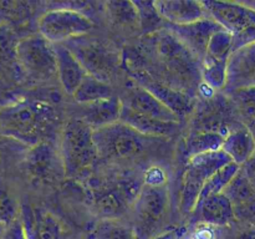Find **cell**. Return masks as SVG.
Returning <instances> with one entry per match:
<instances>
[{
    "mask_svg": "<svg viewBox=\"0 0 255 239\" xmlns=\"http://www.w3.org/2000/svg\"><path fill=\"white\" fill-rule=\"evenodd\" d=\"M142 47L157 69L156 72L159 69L164 79L162 84L183 92L184 89H191L199 82L202 77L199 60L171 31L159 30L147 35Z\"/></svg>",
    "mask_w": 255,
    "mask_h": 239,
    "instance_id": "obj_1",
    "label": "cell"
},
{
    "mask_svg": "<svg viewBox=\"0 0 255 239\" xmlns=\"http://www.w3.org/2000/svg\"><path fill=\"white\" fill-rule=\"evenodd\" d=\"M54 121V111L49 105L39 101L14 102L0 110V127L9 136L31 144L39 143L44 133Z\"/></svg>",
    "mask_w": 255,
    "mask_h": 239,
    "instance_id": "obj_2",
    "label": "cell"
},
{
    "mask_svg": "<svg viewBox=\"0 0 255 239\" xmlns=\"http://www.w3.org/2000/svg\"><path fill=\"white\" fill-rule=\"evenodd\" d=\"M61 158L65 174L72 177L89 168L99 158L94 142V129L81 120H72L64 127L61 136Z\"/></svg>",
    "mask_w": 255,
    "mask_h": 239,
    "instance_id": "obj_3",
    "label": "cell"
},
{
    "mask_svg": "<svg viewBox=\"0 0 255 239\" xmlns=\"http://www.w3.org/2000/svg\"><path fill=\"white\" fill-rule=\"evenodd\" d=\"M209 16L233 36V51L255 42V10L244 2L202 1Z\"/></svg>",
    "mask_w": 255,
    "mask_h": 239,
    "instance_id": "obj_4",
    "label": "cell"
},
{
    "mask_svg": "<svg viewBox=\"0 0 255 239\" xmlns=\"http://www.w3.org/2000/svg\"><path fill=\"white\" fill-rule=\"evenodd\" d=\"M97 156L102 159H127L144 151L146 136L119 121L94 129Z\"/></svg>",
    "mask_w": 255,
    "mask_h": 239,
    "instance_id": "obj_5",
    "label": "cell"
},
{
    "mask_svg": "<svg viewBox=\"0 0 255 239\" xmlns=\"http://www.w3.org/2000/svg\"><path fill=\"white\" fill-rule=\"evenodd\" d=\"M169 194L166 186L141 187L134 201V233L137 239H152L166 217Z\"/></svg>",
    "mask_w": 255,
    "mask_h": 239,
    "instance_id": "obj_6",
    "label": "cell"
},
{
    "mask_svg": "<svg viewBox=\"0 0 255 239\" xmlns=\"http://www.w3.org/2000/svg\"><path fill=\"white\" fill-rule=\"evenodd\" d=\"M40 35L55 44H65L87 34L94 22L86 15L74 9H54L45 12L37 22Z\"/></svg>",
    "mask_w": 255,
    "mask_h": 239,
    "instance_id": "obj_7",
    "label": "cell"
},
{
    "mask_svg": "<svg viewBox=\"0 0 255 239\" xmlns=\"http://www.w3.org/2000/svg\"><path fill=\"white\" fill-rule=\"evenodd\" d=\"M65 46L75 55L87 75L109 84L116 71L117 57L114 51L94 39L82 36L65 42Z\"/></svg>",
    "mask_w": 255,
    "mask_h": 239,
    "instance_id": "obj_8",
    "label": "cell"
},
{
    "mask_svg": "<svg viewBox=\"0 0 255 239\" xmlns=\"http://www.w3.org/2000/svg\"><path fill=\"white\" fill-rule=\"evenodd\" d=\"M16 59L22 69L31 76L50 79L57 75V61L54 45L41 35L29 36L17 41Z\"/></svg>",
    "mask_w": 255,
    "mask_h": 239,
    "instance_id": "obj_9",
    "label": "cell"
},
{
    "mask_svg": "<svg viewBox=\"0 0 255 239\" xmlns=\"http://www.w3.org/2000/svg\"><path fill=\"white\" fill-rule=\"evenodd\" d=\"M26 168L34 179L51 183L65 174L61 154L47 142H39L30 149L26 157Z\"/></svg>",
    "mask_w": 255,
    "mask_h": 239,
    "instance_id": "obj_10",
    "label": "cell"
},
{
    "mask_svg": "<svg viewBox=\"0 0 255 239\" xmlns=\"http://www.w3.org/2000/svg\"><path fill=\"white\" fill-rule=\"evenodd\" d=\"M223 27L212 17L193 22V24L173 26L168 25V30L199 60L203 61L211 37Z\"/></svg>",
    "mask_w": 255,
    "mask_h": 239,
    "instance_id": "obj_11",
    "label": "cell"
},
{
    "mask_svg": "<svg viewBox=\"0 0 255 239\" xmlns=\"http://www.w3.org/2000/svg\"><path fill=\"white\" fill-rule=\"evenodd\" d=\"M244 87H255V42L233 51L227 69L228 94Z\"/></svg>",
    "mask_w": 255,
    "mask_h": 239,
    "instance_id": "obj_12",
    "label": "cell"
},
{
    "mask_svg": "<svg viewBox=\"0 0 255 239\" xmlns=\"http://www.w3.org/2000/svg\"><path fill=\"white\" fill-rule=\"evenodd\" d=\"M157 11L164 21L173 26L193 24L209 16L202 1L193 0H158L154 1Z\"/></svg>",
    "mask_w": 255,
    "mask_h": 239,
    "instance_id": "obj_13",
    "label": "cell"
},
{
    "mask_svg": "<svg viewBox=\"0 0 255 239\" xmlns=\"http://www.w3.org/2000/svg\"><path fill=\"white\" fill-rule=\"evenodd\" d=\"M139 189L129 183H122L117 187L102 189L96 193L94 199V207L96 213L104 219H117L126 212L129 198L136 201Z\"/></svg>",
    "mask_w": 255,
    "mask_h": 239,
    "instance_id": "obj_14",
    "label": "cell"
},
{
    "mask_svg": "<svg viewBox=\"0 0 255 239\" xmlns=\"http://www.w3.org/2000/svg\"><path fill=\"white\" fill-rule=\"evenodd\" d=\"M134 79H136L138 86L143 87L147 91L151 92L154 97H157L159 101L163 102L167 107H169L179 119L183 117L187 112L191 111V97L186 92L172 89V87L162 84L161 81L152 77L147 72L141 71V70L134 74Z\"/></svg>",
    "mask_w": 255,
    "mask_h": 239,
    "instance_id": "obj_15",
    "label": "cell"
},
{
    "mask_svg": "<svg viewBox=\"0 0 255 239\" xmlns=\"http://www.w3.org/2000/svg\"><path fill=\"white\" fill-rule=\"evenodd\" d=\"M21 221L29 239H62L59 219L46 209L24 207Z\"/></svg>",
    "mask_w": 255,
    "mask_h": 239,
    "instance_id": "obj_16",
    "label": "cell"
},
{
    "mask_svg": "<svg viewBox=\"0 0 255 239\" xmlns=\"http://www.w3.org/2000/svg\"><path fill=\"white\" fill-rule=\"evenodd\" d=\"M124 106L129 107L138 114L146 115V116L159 120V121L177 122V123L179 121V117L169 107H167L151 92L138 85L128 92L126 104H124Z\"/></svg>",
    "mask_w": 255,
    "mask_h": 239,
    "instance_id": "obj_17",
    "label": "cell"
},
{
    "mask_svg": "<svg viewBox=\"0 0 255 239\" xmlns=\"http://www.w3.org/2000/svg\"><path fill=\"white\" fill-rule=\"evenodd\" d=\"M54 50L57 61V79L64 91L72 96L87 74L79 60L64 44H55Z\"/></svg>",
    "mask_w": 255,
    "mask_h": 239,
    "instance_id": "obj_18",
    "label": "cell"
},
{
    "mask_svg": "<svg viewBox=\"0 0 255 239\" xmlns=\"http://www.w3.org/2000/svg\"><path fill=\"white\" fill-rule=\"evenodd\" d=\"M122 107L124 104L117 96L82 105L81 116L79 120L89 124L92 129L101 128L120 121Z\"/></svg>",
    "mask_w": 255,
    "mask_h": 239,
    "instance_id": "obj_19",
    "label": "cell"
},
{
    "mask_svg": "<svg viewBox=\"0 0 255 239\" xmlns=\"http://www.w3.org/2000/svg\"><path fill=\"white\" fill-rule=\"evenodd\" d=\"M120 121L146 137L171 136L178 129L177 122L159 121V120L152 119L146 115L138 114L127 106L122 107Z\"/></svg>",
    "mask_w": 255,
    "mask_h": 239,
    "instance_id": "obj_20",
    "label": "cell"
},
{
    "mask_svg": "<svg viewBox=\"0 0 255 239\" xmlns=\"http://www.w3.org/2000/svg\"><path fill=\"white\" fill-rule=\"evenodd\" d=\"M196 209H198L201 218L208 224L229 227L237 222L233 206L224 193L213 194L202 199Z\"/></svg>",
    "mask_w": 255,
    "mask_h": 239,
    "instance_id": "obj_21",
    "label": "cell"
},
{
    "mask_svg": "<svg viewBox=\"0 0 255 239\" xmlns=\"http://www.w3.org/2000/svg\"><path fill=\"white\" fill-rule=\"evenodd\" d=\"M231 162L233 161L223 149L196 154V156L189 158L188 166H187L184 174L206 184L209 177L213 176L218 169H221L222 167L231 163Z\"/></svg>",
    "mask_w": 255,
    "mask_h": 239,
    "instance_id": "obj_22",
    "label": "cell"
},
{
    "mask_svg": "<svg viewBox=\"0 0 255 239\" xmlns=\"http://www.w3.org/2000/svg\"><path fill=\"white\" fill-rule=\"evenodd\" d=\"M222 149L242 167L254 154L255 137L248 127H241L226 136Z\"/></svg>",
    "mask_w": 255,
    "mask_h": 239,
    "instance_id": "obj_23",
    "label": "cell"
},
{
    "mask_svg": "<svg viewBox=\"0 0 255 239\" xmlns=\"http://www.w3.org/2000/svg\"><path fill=\"white\" fill-rule=\"evenodd\" d=\"M115 96L114 90L107 82L100 81L96 77L86 75L82 80L81 85L77 87L72 97L75 101L81 105L92 104V102L100 101V100H106Z\"/></svg>",
    "mask_w": 255,
    "mask_h": 239,
    "instance_id": "obj_24",
    "label": "cell"
},
{
    "mask_svg": "<svg viewBox=\"0 0 255 239\" xmlns=\"http://www.w3.org/2000/svg\"><path fill=\"white\" fill-rule=\"evenodd\" d=\"M232 54H233V36L226 29H221L211 37L202 64L204 62L228 64Z\"/></svg>",
    "mask_w": 255,
    "mask_h": 239,
    "instance_id": "obj_25",
    "label": "cell"
},
{
    "mask_svg": "<svg viewBox=\"0 0 255 239\" xmlns=\"http://www.w3.org/2000/svg\"><path fill=\"white\" fill-rule=\"evenodd\" d=\"M110 17L116 25L122 27H141L139 14L134 1H109L107 2Z\"/></svg>",
    "mask_w": 255,
    "mask_h": 239,
    "instance_id": "obj_26",
    "label": "cell"
},
{
    "mask_svg": "<svg viewBox=\"0 0 255 239\" xmlns=\"http://www.w3.org/2000/svg\"><path fill=\"white\" fill-rule=\"evenodd\" d=\"M223 193L228 197L233 207L241 206V204L255 198L254 187L252 186L251 181L246 176L242 167L238 173L236 174V177L232 179L231 183L228 184V187L224 189Z\"/></svg>",
    "mask_w": 255,
    "mask_h": 239,
    "instance_id": "obj_27",
    "label": "cell"
},
{
    "mask_svg": "<svg viewBox=\"0 0 255 239\" xmlns=\"http://www.w3.org/2000/svg\"><path fill=\"white\" fill-rule=\"evenodd\" d=\"M239 169H241V166L234 163V162H231V163L226 164V166L222 167L221 169H218L213 176L209 177L208 181L204 184L199 202H201L202 199L207 198V197L213 196V194L223 193L224 189L228 187V184L231 183L232 179L236 177V174L238 173Z\"/></svg>",
    "mask_w": 255,
    "mask_h": 239,
    "instance_id": "obj_28",
    "label": "cell"
},
{
    "mask_svg": "<svg viewBox=\"0 0 255 239\" xmlns=\"http://www.w3.org/2000/svg\"><path fill=\"white\" fill-rule=\"evenodd\" d=\"M95 239H137L133 228L117 219H102L90 232Z\"/></svg>",
    "mask_w": 255,
    "mask_h": 239,
    "instance_id": "obj_29",
    "label": "cell"
},
{
    "mask_svg": "<svg viewBox=\"0 0 255 239\" xmlns=\"http://www.w3.org/2000/svg\"><path fill=\"white\" fill-rule=\"evenodd\" d=\"M224 138L226 137L214 131L201 132V133L194 134L188 142L189 158L196 154L221 151L224 143Z\"/></svg>",
    "mask_w": 255,
    "mask_h": 239,
    "instance_id": "obj_30",
    "label": "cell"
},
{
    "mask_svg": "<svg viewBox=\"0 0 255 239\" xmlns=\"http://www.w3.org/2000/svg\"><path fill=\"white\" fill-rule=\"evenodd\" d=\"M139 14V25L144 34L149 35L162 30L164 20L157 11L154 1H134Z\"/></svg>",
    "mask_w": 255,
    "mask_h": 239,
    "instance_id": "obj_31",
    "label": "cell"
},
{
    "mask_svg": "<svg viewBox=\"0 0 255 239\" xmlns=\"http://www.w3.org/2000/svg\"><path fill=\"white\" fill-rule=\"evenodd\" d=\"M31 14V4L26 1H0V20L10 24H21Z\"/></svg>",
    "mask_w": 255,
    "mask_h": 239,
    "instance_id": "obj_32",
    "label": "cell"
},
{
    "mask_svg": "<svg viewBox=\"0 0 255 239\" xmlns=\"http://www.w3.org/2000/svg\"><path fill=\"white\" fill-rule=\"evenodd\" d=\"M237 104L239 112L248 124L255 120V87L238 89L229 94Z\"/></svg>",
    "mask_w": 255,
    "mask_h": 239,
    "instance_id": "obj_33",
    "label": "cell"
},
{
    "mask_svg": "<svg viewBox=\"0 0 255 239\" xmlns=\"http://www.w3.org/2000/svg\"><path fill=\"white\" fill-rule=\"evenodd\" d=\"M227 69L228 64L204 62L202 64V79L212 89H223L227 85Z\"/></svg>",
    "mask_w": 255,
    "mask_h": 239,
    "instance_id": "obj_34",
    "label": "cell"
},
{
    "mask_svg": "<svg viewBox=\"0 0 255 239\" xmlns=\"http://www.w3.org/2000/svg\"><path fill=\"white\" fill-rule=\"evenodd\" d=\"M19 218V208L14 197L0 187V223L7 227Z\"/></svg>",
    "mask_w": 255,
    "mask_h": 239,
    "instance_id": "obj_35",
    "label": "cell"
},
{
    "mask_svg": "<svg viewBox=\"0 0 255 239\" xmlns=\"http://www.w3.org/2000/svg\"><path fill=\"white\" fill-rule=\"evenodd\" d=\"M237 221L241 223L255 226V198L246 202L241 206L233 207Z\"/></svg>",
    "mask_w": 255,
    "mask_h": 239,
    "instance_id": "obj_36",
    "label": "cell"
},
{
    "mask_svg": "<svg viewBox=\"0 0 255 239\" xmlns=\"http://www.w3.org/2000/svg\"><path fill=\"white\" fill-rule=\"evenodd\" d=\"M14 40L11 32L0 27V57L16 56L17 42Z\"/></svg>",
    "mask_w": 255,
    "mask_h": 239,
    "instance_id": "obj_37",
    "label": "cell"
},
{
    "mask_svg": "<svg viewBox=\"0 0 255 239\" xmlns=\"http://www.w3.org/2000/svg\"><path fill=\"white\" fill-rule=\"evenodd\" d=\"M2 239H29L27 238L26 229H25L21 218L15 219L11 224L5 227Z\"/></svg>",
    "mask_w": 255,
    "mask_h": 239,
    "instance_id": "obj_38",
    "label": "cell"
},
{
    "mask_svg": "<svg viewBox=\"0 0 255 239\" xmlns=\"http://www.w3.org/2000/svg\"><path fill=\"white\" fill-rule=\"evenodd\" d=\"M238 223V228L234 229L226 239H255V226L241 223V222Z\"/></svg>",
    "mask_w": 255,
    "mask_h": 239,
    "instance_id": "obj_39",
    "label": "cell"
},
{
    "mask_svg": "<svg viewBox=\"0 0 255 239\" xmlns=\"http://www.w3.org/2000/svg\"><path fill=\"white\" fill-rule=\"evenodd\" d=\"M164 173L159 168H151L146 174V183L148 186H164Z\"/></svg>",
    "mask_w": 255,
    "mask_h": 239,
    "instance_id": "obj_40",
    "label": "cell"
},
{
    "mask_svg": "<svg viewBox=\"0 0 255 239\" xmlns=\"http://www.w3.org/2000/svg\"><path fill=\"white\" fill-rule=\"evenodd\" d=\"M242 169H243L244 173H246V176L248 177L252 186H253L255 189V152L253 156H252L251 158H249L248 161L242 166Z\"/></svg>",
    "mask_w": 255,
    "mask_h": 239,
    "instance_id": "obj_41",
    "label": "cell"
},
{
    "mask_svg": "<svg viewBox=\"0 0 255 239\" xmlns=\"http://www.w3.org/2000/svg\"><path fill=\"white\" fill-rule=\"evenodd\" d=\"M183 229H172L169 232H164V233L158 234L152 239H178L183 236Z\"/></svg>",
    "mask_w": 255,
    "mask_h": 239,
    "instance_id": "obj_42",
    "label": "cell"
},
{
    "mask_svg": "<svg viewBox=\"0 0 255 239\" xmlns=\"http://www.w3.org/2000/svg\"><path fill=\"white\" fill-rule=\"evenodd\" d=\"M248 128L251 129L252 133H253V136L255 137V120H253V121L248 124Z\"/></svg>",
    "mask_w": 255,
    "mask_h": 239,
    "instance_id": "obj_43",
    "label": "cell"
},
{
    "mask_svg": "<svg viewBox=\"0 0 255 239\" xmlns=\"http://www.w3.org/2000/svg\"><path fill=\"white\" fill-rule=\"evenodd\" d=\"M244 4L248 5L249 7H252V9L255 10V1H253V2H244Z\"/></svg>",
    "mask_w": 255,
    "mask_h": 239,
    "instance_id": "obj_44",
    "label": "cell"
},
{
    "mask_svg": "<svg viewBox=\"0 0 255 239\" xmlns=\"http://www.w3.org/2000/svg\"><path fill=\"white\" fill-rule=\"evenodd\" d=\"M86 239H95V238H94V237L91 236V234H89V236H87V238H86Z\"/></svg>",
    "mask_w": 255,
    "mask_h": 239,
    "instance_id": "obj_45",
    "label": "cell"
},
{
    "mask_svg": "<svg viewBox=\"0 0 255 239\" xmlns=\"http://www.w3.org/2000/svg\"><path fill=\"white\" fill-rule=\"evenodd\" d=\"M178 239H181V238H178Z\"/></svg>",
    "mask_w": 255,
    "mask_h": 239,
    "instance_id": "obj_46",
    "label": "cell"
}]
</instances>
